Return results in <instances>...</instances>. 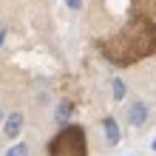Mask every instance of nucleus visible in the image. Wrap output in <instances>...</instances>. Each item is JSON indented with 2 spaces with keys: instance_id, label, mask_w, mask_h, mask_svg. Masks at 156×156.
Returning <instances> with one entry per match:
<instances>
[{
  "instance_id": "obj_4",
  "label": "nucleus",
  "mask_w": 156,
  "mask_h": 156,
  "mask_svg": "<svg viewBox=\"0 0 156 156\" xmlns=\"http://www.w3.org/2000/svg\"><path fill=\"white\" fill-rule=\"evenodd\" d=\"M3 128H6V136H9V139H14V136L23 131V116H20V114H9Z\"/></svg>"
},
{
  "instance_id": "obj_9",
  "label": "nucleus",
  "mask_w": 156,
  "mask_h": 156,
  "mask_svg": "<svg viewBox=\"0 0 156 156\" xmlns=\"http://www.w3.org/2000/svg\"><path fill=\"white\" fill-rule=\"evenodd\" d=\"M122 97H125V82L114 80V99H122Z\"/></svg>"
},
{
  "instance_id": "obj_1",
  "label": "nucleus",
  "mask_w": 156,
  "mask_h": 156,
  "mask_svg": "<svg viewBox=\"0 0 156 156\" xmlns=\"http://www.w3.org/2000/svg\"><path fill=\"white\" fill-rule=\"evenodd\" d=\"M99 51L114 66H131V62L156 54V26L145 14L133 17L119 34L99 40Z\"/></svg>"
},
{
  "instance_id": "obj_7",
  "label": "nucleus",
  "mask_w": 156,
  "mask_h": 156,
  "mask_svg": "<svg viewBox=\"0 0 156 156\" xmlns=\"http://www.w3.org/2000/svg\"><path fill=\"white\" fill-rule=\"evenodd\" d=\"M136 9H139V12L148 17V14L156 12V0H136Z\"/></svg>"
},
{
  "instance_id": "obj_10",
  "label": "nucleus",
  "mask_w": 156,
  "mask_h": 156,
  "mask_svg": "<svg viewBox=\"0 0 156 156\" xmlns=\"http://www.w3.org/2000/svg\"><path fill=\"white\" fill-rule=\"evenodd\" d=\"M68 9H82V0H66Z\"/></svg>"
},
{
  "instance_id": "obj_5",
  "label": "nucleus",
  "mask_w": 156,
  "mask_h": 156,
  "mask_svg": "<svg viewBox=\"0 0 156 156\" xmlns=\"http://www.w3.org/2000/svg\"><path fill=\"white\" fill-rule=\"evenodd\" d=\"M102 125H105V136H108V145H119V136H122V133H119V125H116V119H114V116H108Z\"/></svg>"
},
{
  "instance_id": "obj_6",
  "label": "nucleus",
  "mask_w": 156,
  "mask_h": 156,
  "mask_svg": "<svg viewBox=\"0 0 156 156\" xmlns=\"http://www.w3.org/2000/svg\"><path fill=\"white\" fill-rule=\"evenodd\" d=\"M57 122H60V125H68V122H71V102H62V105L57 108Z\"/></svg>"
},
{
  "instance_id": "obj_8",
  "label": "nucleus",
  "mask_w": 156,
  "mask_h": 156,
  "mask_svg": "<svg viewBox=\"0 0 156 156\" xmlns=\"http://www.w3.org/2000/svg\"><path fill=\"white\" fill-rule=\"evenodd\" d=\"M6 156H29V145H12V148L6 151Z\"/></svg>"
},
{
  "instance_id": "obj_2",
  "label": "nucleus",
  "mask_w": 156,
  "mask_h": 156,
  "mask_svg": "<svg viewBox=\"0 0 156 156\" xmlns=\"http://www.w3.org/2000/svg\"><path fill=\"white\" fill-rule=\"evenodd\" d=\"M48 156H85V131L77 125H66L48 142Z\"/></svg>"
},
{
  "instance_id": "obj_11",
  "label": "nucleus",
  "mask_w": 156,
  "mask_h": 156,
  "mask_svg": "<svg viewBox=\"0 0 156 156\" xmlns=\"http://www.w3.org/2000/svg\"><path fill=\"white\" fill-rule=\"evenodd\" d=\"M3 40H6V31H3V29H0V45H3Z\"/></svg>"
},
{
  "instance_id": "obj_3",
  "label": "nucleus",
  "mask_w": 156,
  "mask_h": 156,
  "mask_svg": "<svg viewBox=\"0 0 156 156\" xmlns=\"http://www.w3.org/2000/svg\"><path fill=\"white\" fill-rule=\"evenodd\" d=\"M128 119H131V125H145L148 122V105L145 102H133L128 108Z\"/></svg>"
}]
</instances>
